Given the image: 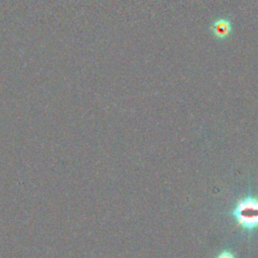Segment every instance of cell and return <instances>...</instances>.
<instances>
[{
  "label": "cell",
  "instance_id": "cell-2",
  "mask_svg": "<svg viewBox=\"0 0 258 258\" xmlns=\"http://www.w3.org/2000/svg\"><path fill=\"white\" fill-rule=\"evenodd\" d=\"M211 30L215 37L219 39H224L226 38L232 31V26L231 22L228 19L225 18H220L216 20L211 27Z\"/></svg>",
  "mask_w": 258,
  "mask_h": 258
},
{
  "label": "cell",
  "instance_id": "cell-3",
  "mask_svg": "<svg viewBox=\"0 0 258 258\" xmlns=\"http://www.w3.org/2000/svg\"><path fill=\"white\" fill-rule=\"evenodd\" d=\"M217 258H235V256L231 252H229V251H224V252L220 253L217 256Z\"/></svg>",
  "mask_w": 258,
  "mask_h": 258
},
{
  "label": "cell",
  "instance_id": "cell-1",
  "mask_svg": "<svg viewBox=\"0 0 258 258\" xmlns=\"http://www.w3.org/2000/svg\"><path fill=\"white\" fill-rule=\"evenodd\" d=\"M237 225L248 232L258 229V198L248 196L239 200L233 211Z\"/></svg>",
  "mask_w": 258,
  "mask_h": 258
}]
</instances>
